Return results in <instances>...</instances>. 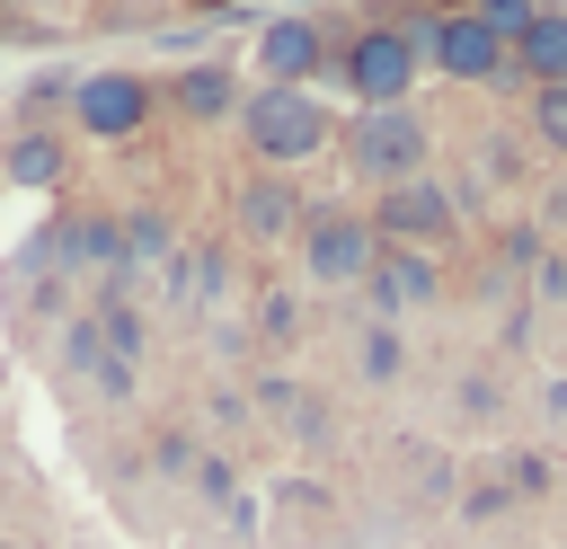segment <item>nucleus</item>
<instances>
[{
    "instance_id": "19",
    "label": "nucleus",
    "mask_w": 567,
    "mask_h": 549,
    "mask_svg": "<svg viewBox=\"0 0 567 549\" xmlns=\"http://www.w3.org/2000/svg\"><path fill=\"white\" fill-rule=\"evenodd\" d=\"M257 328H266L275 345H292V336H301V301H292V292H275V301L257 310Z\"/></svg>"
},
{
    "instance_id": "10",
    "label": "nucleus",
    "mask_w": 567,
    "mask_h": 549,
    "mask_svg": "<svg viewBox=\"0 0 567 549\" xmlns=\"http://www.w3.org/2000/svg\"><path fill=\"white\" fill-rule=\"evenodd\" d=\"M257 71H266V89H301L319 71V27L310 18H275L266 44H257Z\"/></svg>"
},
{
    "instance_id": "1",
    "label": "nucleus",
    "mask_w": 567,
    "mask_h": 549,
    "mask_svg": "<svg viewBox=\"0 0 567 549\" xmlns=\"http://www.w3.org/2000/svg\"><path fill=\"white\" fill-rule=\"evenodd\" d=\"M239 133H248V151H257V168H301V159H319L328 142H337V115L310 97V89H257V97H239Z\"/></svg>"
},
{
    "instance_id": "12",
    "label": "nucleus",
    "mask_w": 567,
    "mask_h": 549,
    "mask_svg": "<svg viewBox=\"0 0 567 549\" xmlns=\"http://www.w3.org/2000/svg\"><path fill=\"white\" fill-rule=\"evenodd\" d=\"M523 142H532L540 159H567V80L523 89Z\"/></svg>"
},
{
    "instance_id": "20",
    "label": "nucleus",
    "mask_w": 567,
    "mask_h": 549,
    "mask_svg": "<svg viewBox=\"0 0 567 549\" xmlns=\"http://www.w3.org/2000/svg\"><path fill=\"white\" fill-rule=\"evenodd\" d=\"M124 257H168V221H159V213H142V221L124 230Z\"/></svg>"
},
{
    "instance_id": "5",
    "label": "nucleus",
    "mask_w": 567,
    "mask_h": 549,
    "mask_svg": "<svg viewBox=\"0 0 567 549\" xmlns=\"http://www.w3.org/2000/svg\"><path fill=\"white\" fill-rule=\"evenodd\" d=\"M425 53H434V71H443V80H470V89H514V44H505V35H496L478 9L434 18Z\"/></svg>"
},
{
    "instance_id": "6",
    "label": "nucleus",
    "mask_w": 567,
    "mask_h": 549,
    "mask_svg": "<svg viewBox=\"0 0 567 549\" xmlns=\"http://www.w3.org/2000/svg\"><path fill=\"white\" fill-rule=\"evenodd\" d=\"M416 44L399 35V27H363L354 44H346V89H354V106H408V89H416Z\"/></svg>"
},
{
    "instance_id": "7",
    "label": "nucleus",
    "mask_w": 567,
    "mask_h": 549,
    "mask_svg": "<svg viewBox=\"0 0 567 549\" xmlns=\"http://www.w3.org/2000/svg\"><path fill=\"white\" fill-rule=\"evenodd\" d=\"M443 301V266L425 257V248H381L372 257V274H363V310L372 319H408V310H434Z\"/></svg>"
},
{
    "instance_id": "21",
    "label": "nucleus",
    "mask_w": 567,
    "mask_h": 549,
    "mask_svg": "<svg viewBox=\"0 0 567 549\" xmlns=\"http://www.w3.org/2000/svg\"><path fill=\"white\" fill-rule=\"evenodd\" d=\"M540 221H549V230H567V177H558V186L540 195Z\"/></svg>"
},
{
    "instance_id": "11",
    "label": "nucleus",
    "mask_w": 567,
    "mask_h": 549,
    "mask_svg": "<svg viewBox=\"0 0 567 549\" xmlns=\"http://www.w3.org/2000/svg\"><path fill=\"white\" fill-rule=\"evenodd\" d=\"M549 80H567V9H540L514 35V89H549Z\"/></svg>"
},
{
    "instance_id": "17",
    "label": "nucleus",
    "mask_w": 567,
    "mask_h": 549,
    "mask_svg": "<svg viewBox=\"0 0 567 549\" xmlns=\"http://www.w3.org/2000/svg\"><path fill=\"white\" fill-rule=\"evenodd\" d=\"M549 478H558L549 452H514V460H505V487H514V496H549Z\"/></svg>"
},
{
    "instance_id": "15",
    "label": "nucleus",
    "mask_w": 567,
    "mask_h": 549,
    "mask_svg": "<svg viewBox=\"0 0 567 549\" xmlns=\"http://www.w3.org/2000/svg\"><path fill=\"white\" fill-rule=\"evenodd\" d=\"M9 177H18V186H53V177H62V142H53V133H27V142L9 151Z\"/></svg>"
},
{
    "instance_id": "3",
    "label": "nucleus",
    "mask_w": 567,
    "mask_h": 549,
    "mask_svg": "<svg viewBox=\"0 0 567 549\" xmlns=\"http://www.w3.org/2000/svg\"><path fill=\"white\" fill-rule=\"evenodd\" d=\"M372 257H381L372 213H354V204H310L301 213V266H310L319 292H363Z\"/></svg>"
},
{
    "instance_id": "16",
    "label": "nucleus",
    "mask_w": 567,
    "mask_h": 549,
    "mask_svg": "<svg viewBox=\"0 0 567 549\" xmlns=\"http://www.w3.org/2000/svg\"><path fill=\"white\" fill-rule=\"evenodd\" d=\"M523 151H532V142H514V133H487V142H478V168H487L496 186H514V177H523Z\"/></svg>"
},
{
    "instance_id": "2",
    "label": "nucleus",
    "mask_w": 567,
    "mask_h": 549,
    "mask_svg": "<svg viewBox=\"0 0 567 549\" xmlns=\"http://www.w3.org/2000/svg\"><path fill=\"white\" fill-rule=\"evenodd\" d=\"M337 142H346V168L372 177V186H408V177H425V151H434V133H425L416 106H363Z\"/></svg>"
},
{
    "instance_id": "14",
    "label": "nucleus",
    "mask_w": 567,
    "mask_h": 549,
    "mask_svg": "<svg viewBox=\"0 0 567 549\" xmlns=\"http://www.w3.org/2000/svg\"><path fill=\"white\" fill-rule=\"evenodd\" d=\"M177 106H186V115H230V106H239V80H230L221 62H195V71L177 80Z\"/></svg>"
},
{
    "instance_id": "8",
    "label": "nucleus",
    "mask_w": 567,
    "mask_h": 549,
    "mask_svg": "<svg viewBox=\"0 0 567 549\" xmlns=\"http://www.w3.org/2000/svg\"><path fill=\"white\" fill-rule=\"evenodd\" d=\"M71 115H80V133L124 142V133H142V115H151V80H133V71H97V80L71 89Z\"/></svg>"
},
{
    "instance_id": "13",
    "label": "nucleus",
    "mask_w": 567,
    "mask_h": 549,
    "mask_svg": "<svg viewBox=\"0 0 567 549\" xmlns=\"http://www.w3.org/2000/svg\"><path fill=\"white\" fill-rule=\"evenodd\" d=\"M354 372H363L372 390H390V381L408 372V336H399L390 319H363V336H354Z\"/></svg>"
},
{
    "instance_id": "9",
    "label": "nucleus",
    "mask_w": 567,
    "mask_h": 549,
    "mask_svg": "<svg viewBox=\"0 0 567 549\" xmlns=\"http://www.w3.org/2000/svg\"><path fill=\"white\" fill-rule=\"evenodd\" d=\"M230 213H239V230H248V239H266V248H275V239H292V230H301V213H310V204H301V186H292L284 168H257V177L239 186V204H230Z\"/></svg>"
},
{
    "instance_id": "18",
    "label": "nucleus",
    "mask_w": 567,
    "mask_h": 549,
    "mask_svg": "<svg viewBox=\"0 0 567 549\" xmlns=\"http://www.w3.org/2000/svg\"><path fill=\"white\" fill-rule=\"evenodd\" d=\"M540 9H549V0H478V18H487V27L505 35V44H514V35H523V27L540 18Z\"/></svg>"
},
{
    "instance_id": "4",
    "label": "nucleus",
    "mask_w": 567,
    "mask_h": 549,
    "mask_svg": "<svg viewBox=\"0 0 567 549\" xmlns=\"http://www.w3.org/2000/svg\"><path fill=\"white\" fill-rule=\"evenodd\" d=\"M461 186L452 177H408V186H381V204H372V230H381V248H443V239H461Z\"/></svg>"
}]
</instances>
